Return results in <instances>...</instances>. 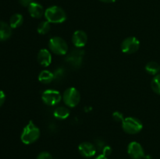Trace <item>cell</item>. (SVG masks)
<instances>
[{
	"instance_id": "4316f807",
	"label": "cell",
	"mask_w": 160,
	"mask_h": 159,
	"mask_svg": "<svg viewBox=\"0 0 160 159\" xmlns=\"http://www.w3.org/2000/svg\"><path fill=\"white\" fill-rule=\"evenodd\" d=\"M106 146V145L104 144V142L102 141L101 140H98L96 141V145H95V147H96V148H98V149H99V148H101L102 151L103 147Z\"/></svg>"
},
{
	"instance_id": "d6986e66",
	"label": "cell",
	"mask_w": 160,
	"mask_h": 159,
	"mask_svg": "<svg viewBox=\"0 0 160 159\" xmlns=\"http://www.w3.org/2000/svg\"><path fill=\"white\" fill-rule=\"evenodd\" d=\"M50 28H51L50 23L47 21V20H45V21H42L39 23L38 26L37 31L39 34L44 35V34H46L49 32Z\"/></svg>"
},
{
	"instance_id": "8992f818",
	"label": "cell",
	"mask_w": 160,
	"mask_h": 159,
	"mask_svg": "<svg viewBox=\"0 0 160 159\" xmlns=\"http://www.w3.org/2000/svg\"><path fill=\"white\" fill-rule=\"evenodd\" d=\"M84 51L81 48H77L76 49L72 50L67 55L65 61L68 65L73 68L78 69L82 65L83 59H84Z\"/></svg>"
},
{
	"instance_id": "8fae6325",
	"label": "cell",
	"mask_w": 160,
	"mask_h": 159,
	"mask_svg": "<svg viewBox=\"0 0 160 159\" xmlns=\"http://www.w3.org/2000/svg\"><path fill=\"white\" fill-rule=\"evenodd\" d=\"M88 42V35L86 32L81 30L75 31L72 36V43L76 48H81L86 45Z\"/></svg>"
},
{
	"instance_id": "44dd1931",
	"label": "cell",
	"mask_w": 160,
	"mask_h": 159,
	"mask_svg": "<svg viewBox=\"0 0 160 159\" xmlns=\"http://www.w3.org/2000/svg\"><path fill=\"white\" fill-rule=\"evenodd\" d=\"M53 74H54V80H61L62 79H63V77L65 76L66 71L62 67H58L56 70H55V71L53 72Z\"/></svg>"
},
{
	"instance_id": "2e32d148",
	"label": "cell",
	"mask_w": 160,
	"mask_h": 159,
	"mask_svg": "<svg viewBox=\"0 0 160 159\" xmlns=\"http://www.w3.org/2000/svg\"><path fill=\"white\" fill-rule=\"evenodd\" d=\"M38 80L43 84H50L54 80V74L49 70H44L38 75Z\"/></svg>"
},
{
	"instance_id": "30bf717a",
	"label": "cell",
	"mask_w": 160,
	"mask_h": 159,
	"mask_svg": "<svg viewBox=\"0 0 160 159\" xmlns=\"http://www.w3.org/2000/svg\"><path fill=\"white\" fill-rule=\"evenodd\" d=\"M78 151L82 157L90 158L95 155L97 148L95 145L91 142H83L78 146Z\"/></svg>"
},
{
	"instance_id": "5bb4252c",
	"label": "cell",
	"mask_w": 160,
	"mask_h": 159,
	"mask_svg": "<svg viewBox=\"0 0 160 159\" xmlns=\"http://www.w3.org/2000/svg\"><path fill=\"white\" fill-rule=\"evenodd\" d=\"M12 35V27L7 23L0 20V41L8 40Z\"/></svg>"
},
{
	"instance_id": "d4e9b609",
	"label": "cell",
	"mask_w": 160,
	"mask_h": 159,
	"mask_svg": "<svg viewBox=\"0 0 160 159\" xmlns=\"http://www.w3.org/2000/svg\"><path fill=\"white\" fill-rule=\"evenodd\" d=\"M34 2V0H19V2L21 5L22 6H24V7H28L31 3H32Z\"/></svg>"
},
{
	"instance_id": "7a4b0ae2",
	"label": "cell",
	"mask_w": 160,
	"mask_h": 159,
	"mask_svg": "<svg viewBox=\"0 0 160 159\" xmlns=\"http://www.w3.org/2000/svg\"><path fill=\"white\" fill-rule=\"evenodd\" d=\"M44 16L50 23H62L67 20V13L64 9L57 6H50L45 9Z\"/></svg>"
},
{
	"instance_id": "7402d4cb",
	"label": "cell",
	"mask_w": 160,
	"mask_h": 159,
	"mask_svg": "<svg viewBox=\"0 0 160 159\" xmlns=\"http://www.w3.org/2000/svg\"><path fill=\"white\" fill-rule=\"evenodd\" d=\"M112 118L115 120L116 122H123V119H124V117H123V115L119 111H117V112H114L112 113Z\"/></svg>"
},
{
	"instance_id": "277c9868",
	"label": "cell",
	"mask_w": 160,
	"mask_h": 159,
	"mask_svg": "<svg viewBox=\"0 0 160 159\" xmlns=\"http://www.w3.org/2000/svg\"><path fill=\"white\" fill-rule=\"evenodd\" d=\"M122 129L126 133L137 134L143 129L142 121L135 117H127L122 122Z\"/></svg>"
},
{
	"instance_id": "f1b7e54d",
	"label": "cell",
	"mask_w": 160,
	"mask_h": 159,
	"mask_svg": "<svg viewBox=\"0 0 160 159\" xmlns=\"http://www.w3.org/2000/svg\"><path fill=\"white\" fill-rule=\"evenodd\" d=\"M95 159H108V157L106 156L103 155V154H99L98 156H97Z\"/></svg>"
},
{
	"instance_id": "9c48e42d",
	"label": "cell",
	"mask_w": 160,
	"mask_h": 159,
	"mask_svg": "<svg viewBox=\"0 0 160 159\" xmlns=\"http://www.w3.org/2000/svg\"><path fill=\"white\" fill-rule=\"evenodd\" d=\"M128 153L132 159H142L145 157V151L137 141H132L128 144Z\"/></svg>"
},
{
	"instance_id": "6da1fadb",
	"label": "cell",
	"mask_w": 160,
	"mask_h": 159,
	"mask_svg": "<svg viewBox=\"0 0 160 159\" xmlns=\"http://www.w3.org/2000/svg\"><path fill=\"white\" fill-rule=\"evenodd\" d=\"M40 135V129L32 121H30L23 129L20 135V140L23 143L29 145L37 141Z\"/></svg>"
},
{
	"instance_id": "484cf974",
	"label": "cell",
	"mask_w": 160,
	"mask_h": 159,
	"mask_svg": "<svg viewBox=\"0 0 160 159\" xmlns=\"http://www.w3.org/2000/svg\"><path fill=\"white\" fill-rule=\"evenodd\" d=\"M5 101H6V94L3 90H0V108L4 104Z\"/></svg>"
},
{
	"instance_id": "3957f363",
	"label": "cell",
	"mask_w": 160,
	"mask_h": 159,
	"mask_svg": "<svg viewBox=\"0 0 160 159\" xmlns=\"http://www.w3.org/2000/svg\"><path fill=\"white\" fill-rule=\"evenodd\" d=\"M48 48L54 54L64 55L68 52V45L67 41L59 36H54L48 41Z\"/></svg>"
},
{
	"instance_id": "603a6c76",
	"label": "cell",
	"mask_w": 160,
	"mask_h": 159,
	"mask_svg": "<svg viewBox=\"0 0 160 159\" xmlns=\"http://www.w3.org/2000/svg\"><path fill=\"white\" fill-rule=\"evenodd\" d=\"M37 159H53V157L50 153L47 152V151H43L38 155Z\"/></svg>"
},
{
	"instance_id": "83f0119b",
	"label": "cell",
	"mask_w": 160,
	"mask_h": 159,
	"mask_svg": "<svg viewBox=\"0 0 160 159\" xmlns=\"http://www.w3.org/2000/svg\"><path fill=\"white\" fill-rule=\"evenodd\" d=\"M99 1L104 3H113L115 2L117 0H99Z\"/></svg>"
},
{
	"instance_id": "ba28073f",
	"label": "cell",
	"mask_w": 160,
	"mask_h": 159,
	"mask_svg": "<svg viewBox=\"0 0 160 159\" xmlns=\"http://www.w3.org/2000/svg\"><path fill=\"white\" fill-rule=\"evenodd\" d=\"M62 99V96L58 90L48 89L42 92V100L46 105L54 106L59 104Z\"/></svg>"
},
{
	"instance_id": "52a82bcc",
	"label": "cell",
	"mask_w": 160,
	"mask_h": 159,
	"mask_svg": "<svg viewBox=\"0 0 160 159\" xmlns=\"http://www.w3.org/2000/svg\"><path fill=\"white\" fill-rule=\"evenodd\" d=\"M140 48V41L134 36L126 37L122 41L120 48L122 52L127 55H131L137 52Z\"/></svg>"
},
{
	"instance_id": "cb8c5ba5",
	"label": "cell",
	"mask_w": 160,
	"mask_h": 159,
	"mask_svg": "<svg viewBox=\"0 0 160 159\" xmlns=\"http://www.w3.org/2000/svg\"><path fill=\"white\" fill-rule=\"evenodd\" d=\"M111 154H112V148H111V147L106 145L102 149V154L103 155L106 156V157H108V156L110 155Z\"/></svg>"
},
{
	"instance_id": "4fadbf2b",
	"label": "cell",
	"mask_w": 160,
	"mask_h": 159,
	"mask_svg": "<svg viewBox=\"0 0 160 159\" xmlns=\"http://www.w3.org/2000/svg\"><path fill=\"white\" fill-rule=\"evenodd\" d=\"M38 62H39L42 66L47 67L51 64L52 62V55L51 52L46 48H42L38 51V54L37 56Z\"/></svg>"
},
{
	"instance_id": "9a60e30c",
	"label": "cell",
	"mask_w": 160,
	"mask_h": 159,
	"mask_svg": "<svg viewBox=\"0 0 160 159\" xmlns=\"http://www.w3.org/2000/svg\"><path fill=\"white\" fill-rule=\"evenodd\" d=\"M70 112L67 108L63 106H59L56 108V109L53 112V115L56 118L59 120H64L70 116Z\"/></svg>"
},
{
	"instance_id": "5b68a950",
	"label": "cell",
	"mask_w": 160,
	"mask_h": 159,
	"mask_svg": "<svg viewBox=\"0 0 160 159\" xmlns=\"http://www.w3.org/2000/svg\"><path fill=\"white\" fill-rule=\"evenodd\" d=\"M62 101L68 107L74 108L81 101V94L75 87H69L62 94Z\"/></svg>"
},
{
	"instance_id": "ac0fdd59",
	"label": "cell",
	"mask_w": 160,
	"mask_h": 159,
	"mask_svg": "<svg viewBox=\"0 0 160 159\" xmlns=\"http://www.w3.org/2000/svg\"><path fill=\"white\" fill-rule=\"evenodd\" d=\"M23 23V17L21 14L15 13L9 19V25L12 28H17Z\"/></svg>"
},
{
	"instance_id": "e0dca14e",
	"label": "cell",
	"mask_w": 160,
	"mask_h": 159,
	"mask_svg": "<svg viewBox=\"0 0 160 159\" xmlns=\"http://www.w3.org/2000/svg\"><path fill=\"white\" fill-rule=\"evenodd\" d=\"M145 71L150 75H156L159 74L160 72V65L158 62H154V61H151L148 62V63L145 65Z\"/></svg>"
},
{
	"instance_id": "ffe728a7",
	"label": "cell",
	"mask_w": 160,
	"mask_h": 159,
	"mask_svg": "<svg viewBox=\"0 0 160 159\" xmlns=\"http://www.w3.org/2000/svg\"><path fill=\"white\" fill-rule=\"evenodd\" d=\"M151 87L153 91L160 95V73L154 76L151 82Z\"/></svg>"
},
{
	"instance_id": "7c38bea8",
	"label": "cell",
	"mask_w": 160,
	"mask_h": 159,
	"mask_svg": "<svg viewBox=\"0 0 160 159\" xmlns=\"http://www.w3.org/2000/svg\"><path fill=\"white\" fill-rule=\"evenodd\" d=\"M28 9L29 14L33 18L40 19L42 18V16L45 15V10H44L43 6L40 3L36 2H33L32 3H31L28 6Z\"/></svg>"
}]
</instances>
